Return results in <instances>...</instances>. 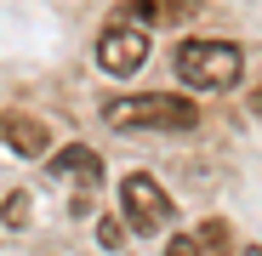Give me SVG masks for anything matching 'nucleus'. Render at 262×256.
<instances>
[{"instance_id":"obj_4","label":"nucleus","mask_w":262,"mask_h":256,"mask_svg":"<svg viewBox=\"0 0 262 256\" xmlns=\"http://www.w3.org/2000/svg\"><path fill=\"white\" fill-rule=\"evenodd\" d=\"M120 211H125V222L137 234H154V228L171 222V194L148 177V171H131V177L120 182Z\"/></svg>"},{"instance_id":"obj_12","label":"nucleus","mask_w":262,"mask_h":256,"mask_svg":"<svg viewBox=\"0 0 262 256\" xmlns=\"http://www.w3.org/2000/svg\"><path fill=\"white\" fill-rule=\"evenodd\" d=\"M251 108H256V114H262V80H256V91H251Z\"/></svg>"},{"instance_id":"obj_11","label":"nucleus","mask_w":262,"mask_h":256,"mask_svg":"<svg viewBox=\"0 0 262 256\" xmlns=\"http://www.w3.org/2000/svg\"><path fill=\"white\" fill-rule=\"evenodd\" d=\"M200 245H205V250L228 245V228H223V222H205V228H200Z\"/></svg>"},{"instance_id":"obj_7","label":"nucleus","mask_w":262,"mask_h":256,"mask_svg":"<svg viewBox=\"0 0 262 256\" xmlns=\"http://www.w3.org/2000/svg\"><path fill=\"white\" fill-rule=\"evenodd\" d=\"M52 177H80L85 188H92V182L103 177V159H97L92 148H57V154H52Z\"/></svg>"},{"instance_id":"obj_10","label":"nucleus","mask_w":262,"mask_h":256,"mask_svg":"<svg viewBox=\"0 0 262 256\" xmlns=\"http://www.w3.org/2000/svg\"><path fill=\"white\" fill-rule=\"evenodd\" d=\"M23 217H29V194H12L6 199V228H23Z\"/></svg>"},{"instance_id":"obj_6","label":"nucleus","mask_w":262,"mask_h":256,"mask_svg":"<svg viewBox=\"0 0 262 256\" xmlns=\"http://www.w3.org/2000/svg\"><path fill=\"white\" fill-rule=\"evenodd\" d=\"M200 6H194V0H131V6H125V17L131 23H188Z\"/></svg>"},{"instance_id":"obj_1","label":"nucleus","mask_w":262,"mask_h":256,"mask_svg":"<svg viewBox=\"0 0 262 256\" xmlns=\"http://www.w3.org/2000/svg\"><path fill=\"white\" fill-rule=\"evenodd\" d=\"M177 74L194 91H228L245 74V52L234 40H183L177 46Z\"/></svg>"},{"instance_id":"obj_2","label":"nucleus","mask_w":262,"mask_h":256,"mask_svg":"<svg viewBox=\"0 0 262 256\" xmlns=\"http://www.w3.org/2000/svg\"><path fill=\"white\" fill-rule=\"evenodd\" d=\"M103 120L108 125H154V131H188L200 120V108L188 97H171V91H143V97H108L103 103Z\"/></svg>"},{"instance_id":"obj_9","label":"nucleus","mask_w":262,"mask_h":256,"mask_svg":"<svg viewBox=\"0 0 262 256\" xmlns=\"http://www.w3.org/2000/svg\"><path fill=\"white\" fill-rule=\"evenodd\" d=\"M205 245H200V234H177V239H171L165 245V256H200Z\"/></svg>"},{"instance_id":"obj_8","label":"nucleus","mask_w":262,"mask_h":256,"mask_svg":"<svg viewBox=\"0 0 262 256\" xmlns=\"http://www.w3.org/2000/svg\"><path fill=\"white\" fill-rule=\"evenodd\" d=\"M97 245H103V250H120V245H125V217H103V222H97Z\"/></svg>"},{"instance_id":"obj_3","label":"nucleus","mask_w":262,"mask_h":256,"mask_svg":"<svg viewBox=\"0 0 262 256\" xmlns=\"http://www.w3.org/2000/svg\"><path fill=\"white\" fill-rule=\"evenodd\" d=\"M143 63H148V34H143V23L120 17V23H108V29L97 34V68H103V74L125 80V74H137Z\"/></svg>"},{"instance_id":"obj_5","label":"nucleus","mask_w":262,"mask_h":256,"mask_svg":"<svg viewBox=\"0 0 262 256\" xmlns=\"http://www.w3.org/2000/svg\"><path fill=\"white\" fill-rule=\"evenodd\" d=\"M0 143H12V154H23V159H40L52 131L40 120H29V114H0Z\"/></svg>"}]
</instances>
